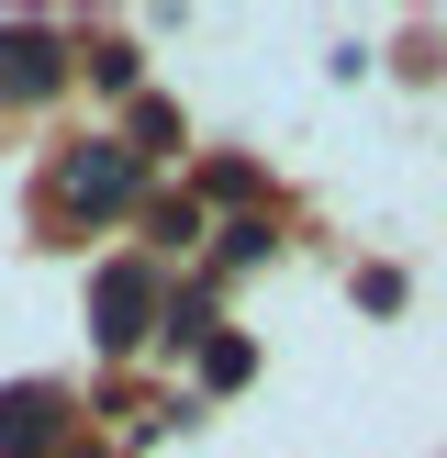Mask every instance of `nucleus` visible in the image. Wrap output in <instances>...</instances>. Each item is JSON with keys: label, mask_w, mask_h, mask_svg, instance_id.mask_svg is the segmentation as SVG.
I'll list each match as a JSON object with an SVG mask.
<instances>
[{"label": "nucleus", "mask_w": 447, "mask_h": 458, "mask_svg": "<svg viewBox=\"0 0 447 458\" xmlns=\"http://www.w3.org/2000/svg\"><path fill=\"white\" fill-rule=\"evenodd\" d=\"M89 79H101V89H134V45H89Z\"/></svg>", "instance_id": "obj_6"}, {"label": "nucleus", "mask_w": 447, "mask_h": 458, "mask_svg": "<svg viewBox=\"0 0 447 458\" xmlns=\"http://www.w3.org/2000/svg\"><path fill=\"white\" fill-rule=\"evenodd\" d=\"M56 79H67V45L34 22H0V101H56Z\"/></svg>", "instance_id": "obj_3"}, {"label": "nucleus", "mask_w": 447, "mask_h": 458, "mask_svg": "<svg viewBox=\"0 0 447 458\" xmlns=\"http://www.w3.org/2000/svg\"><path fill=\"white\" fill-rule=\"evenodd\" d=\"M89 335H101L112 358H134L156 335V268L146 258H112L101 280H89Z\"/></svg>", "instance_id": "obj_1"}, {"label": "nucleus", "mask_w": 447, "mask_h": 458, "mask_svg": "<svg viewBox=\"0 0 447 458\" xmlns=\"http://www.w3.org/2000/svg\"><path fill=\"white\" fill-rule=\"evenodd\" d=\"M201 369H213V380H224V392H235V380H246V369H257V347H246V335H213V347H201Z\"/></svg>", "instance_id": "obj_5"}, {"label": "nucleus", "mask_w": 447, "mask_h": 458, "mask_svg": "<svg viewBox=\"0 0 447 458\" xmlns=\"http://www.w3.org/2000/svg\"><path fill=\"white\" fill-rule=\"evenodd\" d=\"M56 458H112V447H56Z\"/></svg>", "instance_id": "obj_7"}, {"label": "nucleus", "mask_w": 447, "mask_h": 458, "mask_svg": "<svg viewBox=\"0 0 447 458\" xmlns=\"http://www.w3.org/2000/svg\"><path fill=\"white\" fill-rule=\"evenodd\" d=\"M67 414H79V403H67L56 380H12V392H0V458H56Z\"/></svg>", "instance_id": "obj_2"}, {"label": "nucleus", "mask_w": 447, "mask_h": 458, "mask_svg": "<svg viewBox=\"0 0 447 458\" xmlns=\"http://www.w3.org/2000/svg\"><path fill=\"white\" fill-rule=\"evenodd\" d=\"M67 201H79L89 224H112L134 201V157L123 146H67Z\"/></svg>", "instance_id": "obj_4"}]
</instances>
